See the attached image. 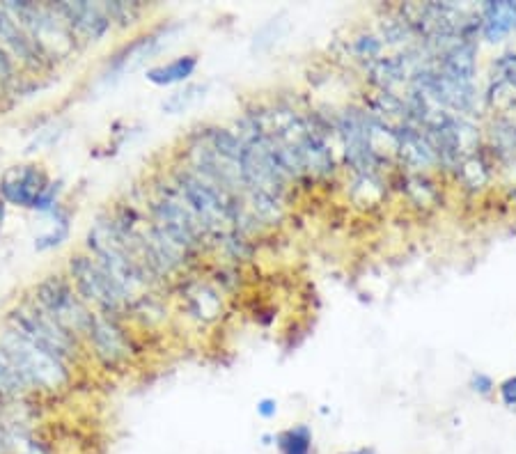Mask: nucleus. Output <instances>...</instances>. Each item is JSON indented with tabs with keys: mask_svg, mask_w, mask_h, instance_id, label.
<instances>
[{
	"mask_svg": "<svg viewBox=\"0 0 516 454\" xmlns=\"http://www.w3.org/2000/svg\"><path fill=\"white\" fill-rule=\"evenodd\" d=\"M0 347L21 379L23 388L30 397H49L60 395L69 388L74 379V367L51 356L49 351L35 347L28 340L19 338L7 326H0Z\"/></svg>",
	"mask_w": 516,
	"mask_h": 454,
	"instance_id": "2",
	"label": "nucleus"
},
{
	"mask_svg": "<svg viewBox=\"0 0 516 454\" xmlns=\"http://www.w3.org/2000/svg\"><path fill=\"white\" fill-rule=\"evenodd\" d=\"M51 184L49 172L37 163H23L12 166L0 179V198L7 202V207H19L33 211L39 195Z\"/></svg>",
	"mask_w": 516,
	"mask_h": 454,
	"instance_id": "11",
	"label": "nucleus"
},
{
	"mask_svg": "<svg viewBox=\"0 0 516 454\" xmlns=\"http://www.w3.org/2000/svg\"><path fill=\"white\" fill-rule=\"evenodd\" d=\"M278 454H315V434L308 425H294L273 436Z\"/></svg>",
	"mask_w": 516,
	"mask_h": 454,
	"instance_id": "17",
	"label": "nucleus"
},
{
	"mask_svg": "<svg viewBox=\"0 0 516 454\" xmlns=\"http://www.w3.org/2000/svg\"><path fill=\"white\" fill-rule=\"evenodd\" d=\"M0 49L14 60L23 76H42L53 69L19 23L10 17L3 3H0Z\"/></svg>",
	"mask_w": 516,
	"mask_h": 454,
	"instance_id": "10",
	"label": "nucleus"
},
{
	"mask_svg": "<svg viewBox=\"0 0 516 454\" xmlns=\"http://www.w3.org/2000/svg\"><path fill=\"white\" fill-rule=\"evenodd\" d=\"M3 326L17 333L19 338L35 344V347L49 351L51 356L65 360L74 370L85 356L83 340H78L74 333H69L65 326H60L56 319L46 315L28 294H23L19 301H14L5 310Z\"/></svg>",
	"mask_w": 516,
	"mask_h": 454,
	"instance_id": "3",
	"label": "nucleus"
},
{
	"mask_svg": "<svg viewBox=\"0 0 516 454\" xmlns=\"http://www.w3.org/2000/svg\"><path fill=\"white\" fill-rule=\"evenodd\" d=\"M104 10L108 14V19H111L113 28H129V26H134V23H138L140 17H143L145 5L120 3V0H115V3H104Z\"/></svg>",
	"mask_w": 516,
	"mask_h": 454,
	"instance_id": "20",
	"label": "nucleus"
},
{
	"mask_svg": "<svg viewBox=\"0 0 516 454\" xmlns=\"http://www.w3.org/2000/svg\"><path fill=\"white\" fill-rule=\"evenodd\" d=\"M83 344L85 351H90L104 370H120L136 356V342L131 338L124 319L99 315V312L92 315Z\"/></svg>",
	"mask_w": 516,
	"mask_h": 454,
	"instance_id": "7",
	"label": "nucleus"
},
{
	"mask_svg": "<svg viewBox=\"0 0 516 454\" xmlns=\"http://www.w3.org/2000/svg\"><path fill=\"white\" fill-rule=\"evenodd\" d=\"M3 7L10 17L19 23L23 33L30 37L39 53L46 58L51 67L58 62L69 60L74 53L81 51L76 39L69 33L65 23L53 10L51 3H30V0H5Z\"/></svg>",
	"mask_w": 516,
	"mask_h": 454,
	"instance_id": "4",
	"label": "nucleus"
},
{
	"mask_svg": "<svg viewBox=\"0 0 516 454\" xmlns=\"http://www.w3.org/2000/svg\"><path fill=\"white\" fill-rule=\"evenodd\" d=\"M65 191V182L62 179H51V184L46 186V191L39 195L33 211L35 214H42V216H51L53 209L60 205V195Z\"/></svg>",
	"mask_w": 516,
	"mask_h": 454,
	"instance_id": "22",
	"label": "nucleus"
},
{
	"mask_svg": "<svg viewBox=\"0 0 516 454\" xmlns=\"http://www.w3.org/2000/svg\"><path fill=\"white\" fill-rule=\"evenodd\" d=\"M209 85L207 83H189L184 88H179L161 101V111L166 115H179L186 113L191 106L198 104V101L207 95Z\"/></svg>",
	"mask_w": 516,
	"mask_h": 454,
	"instance_id": "19",
	"label": "nucleus"
},
{
	"mask_svg": "<svg viewBox=\"0 0 516 454\" xmlns=\"http://www.w3.org/2000/svg\"><path fill=\"white\" fill-rule=\"evenodd\" d=\"M58 17L65 23L69 33L76 39V44H97L113 30V23L108 19L104 3H88V0H62L51 3Z\"/></svg>",
	"mask_w": 516,
	"mask_h": 454,
	"instance_id": "9",
	"label": "nucleus"
},
{
	"mask_svg": "<svg viewBox=\"0 0 516 454\" xmlns=\"http://www.w3.org/2000/svg\"><path fill=\"white\" fill-rule=\"evenodd\" d=\"M500 399L510 411H516V377H507L503 383L498 386Z\"/></svg>",
	"mask_w": 516,
	"mask_h": 454,
	"instance_id": "25",
	"label": "nucleus"
},
{
	"mask_svg": "<svg viewBox=\"0 0 516 454\" xmlns=\"http://www.w3.org/2000/svg\"><path fill=\"white\" fill-rule=\"evenodd\" d=\"M480 30L489 42H500L516 30V3H487L480 10Z\"/></svg>",
	"mask_w": 516,
	"mask_h": 454,
	"instance_id": "15",
	"label": "nucleus"
},
{
	"mask_svg": "<svg viewBox=\"0 0 516 454\" xmlns=\"http://www.w3.org/2000/svg\"><path fill=\"white\" fill-rule=\"evenodd\" d=\"M83 250L115 280L117 287L131 301L140 299L143 294H150L152 287L159 285L150 276V271L140 264L138 257L131 253V248L120 239V234L115 232L108 214H101L88 227L83 239Z\"/></svg>",
	"mask_w": 516,
	"mask_h": 454,
	"instance_id": "1",
	"label": "nucleus"
},
{
	"mask_svg": "<svg viewBox=\"0 0 516 454\" xmlns=\"http://www.w3.org/2000/svg\"><path fill=\"white\" fill-rule=\"evenodd\" d=\"M30 395L23 388L21 379L14 372L10 358L5 356L3 347H0V402L5 404V409H10L14 404H26Z\"/></svg>",
	"mask_w": 516,
	"mask_h": 454,
	"instance_id": "18",
	"label": "nucleus"
},
{
	"mask_svg": "<svg viewBox=\"0 0 516 454\" xmlns=\"http://www.w3.org/2000/svg\"><path fill=\"white\" fill-rule=\"evenodd\" d=\"M51 230L39 234V237H35V250L37 253H46V250H56L60 248L65 241H69V237H72V211H69L65 205H60L53 209L51 214Z\"/></svg>",
	"mask_w": 516,
	"mask_h": 454,
	"instance_id": "16",
	"label": "nucleus"
},
{
	"mask_svg": "<svg viewBox=\"0 0 516 454\" xmlns=\"http://www.w3.org/2000/svg\"><path fill=\"white\" fill-rule=\"evenodd\" d=\"M28 296L46 312V315L56 319L60 326H65L69 333H74L78 340L85 338L95 312H92L81 296L76 294V289L69 283L65 271L46 273V276L39 278L37 283L30 287Z\"/></svg>",
	"mask_w": 516,
	"mask_h": 454,
	"instance_id": "6",
	"label": "nucleus"
},
{
	"mask_svg": "<svg viewBox=\"0 0 516 454\" xmlns=\"http://www.w3.org/2000/svg\"><path fill=\"white\" fill-rule=\"evenodd\" d=\"M179 28H182L179 23H166V26L154 28L152 33L134 39V42L124 44L113 56H108L106 65L99 74V85H113L127 72H134V69L143 67L147 60L159 56L170 44V39L177 35Z\"/></svg>",
	"mask_w": 516,
	"mask_h": 454,
	"instance_id": "8",
	"label": "nucleus"
},
{
	"mask_svg": "<svg viewBox=\"0 0 516 454\" xmlns=\"http://www.w3.org/2000/svg\"><path fill=\"white\" fill-rule=\"evenodd\" d=\"M257 416H260L262 420H273L278 416V402L276 399L271 397H264L257 402Z\"/></svg>",
	"mask_w": 516,
	"mask_h": 454,
	"instance_id": "26",
	"label": "nucleus"
},
{
	"mask_svg": "<svg viewBox=\"0 0 516 454\" xmlns=\"http://www.w3.org/2000/svg\"><path fill=\"white\" fill-rule=\"evenodd\" d=\"M478 69V46L473 39H455L443 51L441 74L455 83H471Z\"/></svg>",
	"mask_w": 516,
	"mask_h": 454,
	"instance_id": "12",
	"label": "nucleus"
},
{
	"mask_svg": "<svg viewBox=\"0 0 516 454\" xmlns=\"http://www.w3.org/2000/svg\"><path fill=\"white\" fill-rule=\"evenodd\" d=\"M496 69H498L500 78H503L505 83H510L516 90V53H507V56L500 58L496 62Z\"/></svg>",
	"mask_w": 516,
	"mask_h": 454,
	"instance_id": "23",
	"label": "nucleus"
},
{
	"mask_svg": "<svg viewBox=\"0 0 516 454\" xmlns=\"http://www.w3.org/2000/svg\"><path fill=\"white\" fill-rule=\"evenodd\" d=\"M184 301L186 310L193 319L207 324L214 322V319L223 312V299L218 294V289H214L207 283H189L184 289Z\"/></svg>",
	"mask_w": 516,
	"mask_h": 454,
	"instance_id": "13",
	"label": "nucleus"
},
{
	"mask_svg": "<svg viewBox=\"0 0 516 454\" xmlns=\"http://www.w3.org/2000/svg\"><path fill=\"white\" fill-rule=\"evenodd\" d=\"M340 454H377V450H374V448H367V445H365V448H356V450L340 452Z\"/></svg>",
	"mask_w": 516,
	"mask_h": 454,
	"instance_id": "28",
	"label": "nucleus"
},
{
	"mask_svg": "<svg viewBox=\"0 0 516 454\" xmlns=\"http://www.w3.org/2000/svg\"><path fill=\"white\" fill-rule=\"evenodd\" d=\"M459 175L466 182V186H471V189H478V186L489 182V168L487 163L478 159V154L466 156V159L459 163Z\"/></svg>",
	"mask_w": 516,
	"mask_h": 454,
	"instance_id": "21",
	"label": "nucleus"
},
{
	"mask_svg": "<svg viewBox=\"0 0 516 454\" xmlns=\"http://www.w3.org/2000/svg\"><path fill=\"white\" fill-rule=\"evenodd\" d=\"M471 388H473L475 393H478V395L489 397V395L494 393V390H496V383H494V379L489 377V374H484V372H475L473 377H471Z\"/></svg>",
	"mask_w": 516,
	"mask_h": 454,
	"instance_id": "24",
	"label": "nucleus"
},
{
	"mask_svg": "<svg viewBox=\"0 0 516 454\" xmlns=\"http://www.w3.org/2000/svg\"><path fill=\"white\" fill-rule=\"evenodd\" d=\"M198 56L195 53H184V56H177L168 62H161V65L147 67L145 78L156 88H170V85L186 83L198 69Z\"/></svg>",
	"mask_w": 516,
	"mask_h": 454,
	"instance_id": "14",
	"label": "nucleus"
},
{
	"mask_svg": "<svg viewBox=\"0 0 516 454\" xmlns=\"http://www.w3.org/2000/svg\"><path fill=\"white\" fill-rule=\"evenodd\" d=\"M3 413H5V409L0 406V448H3Z\"/></svg>",
	"mask_w": 516,
	"mask_h": 454,
	"instance_id": "29",
	"label": "nucleus"
},
{
	"mask_svg": "<svg viewBox=\"0 0 516 454\" xmlns=\"http://www.w3.org/2000/svg\"><path fill=\"white\" fill-rule=\"evenodd\" d=\"M5 221H7V202L0 198V234L5 230Z\"/></svg>",
	"mask_w": 516,
	"mask_h": 454,
	"instance_id": "27",
	"label": "nucleus"
},
{
	"mask_svg": "<svg viewBox=\"0 0 516 454\" xmlns=\"http://www.w3.org/2000/svg\"><path fill=\"white\" fill-rule=\"evenodd\" d=\"M65 273L69 283L74 285L76 294L81 296L92 312L111 315L127 322L131 303L134 301L117 287L115 280L85 250L69 253L65 262Z\"/></svg>",
	"mask_w": 516,
	"mask_h": 454,
	"instance_id": "5",
	"label": "nucleus"
}]
</instances>
